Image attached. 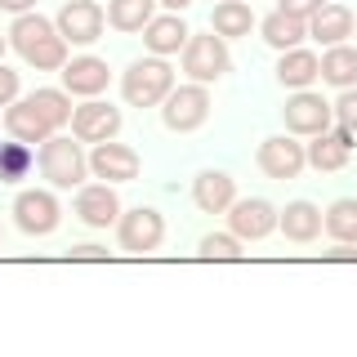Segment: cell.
I'll list each match as a JSON object with an SVG mask.
<instances>
[{
    "instance_id": "4",
    "label": "cell",
    "mask_w": 357,
    "mask_h": 357,
    "mask_svg": "<svg viewBox=\"0 0 357 357\" xmlns=\"http://www.w3.org/2000/svg\"><path fill=\"white\" fill-rule=\"evenodd\" d=\"M228 67H232V54H228V40L215 36V31H188V45H183V72H188V81H197V85H210V81H219V76H228Z\"/></svg>"
},
{
    "instance_id": "15",
    "label": "cell",
    "mask_w": 357,
    "mask_h": 357,
    "mask_svg": "<svg viewBox=\"0 0 357 357\" xmlns=\"http://www.w3.org/2000/svg\"><path fill=\"white\" fill-rule=\"evenodd\" d=\"M59 72H63V89L67 94H81V98H98L112 81V67L103 59H94V54H81V59L63 63Z\"/></svg>"
},
{
    "instance_id": "3",
    "label": "cell",
    "mask_w": 357,
    "mask_h": 357,
    "mask_svg": "<svg viewBox=\"0 0 357 357\" xmlns=\"http://www.w3.org/2000/svg\"><path fill=\"white\" fill-rule=\"evenodd\" d=\"M89 170V156L81 152V139H67V134H50L40 143V174L50 178V188H81Z\"/></svg>"
},
{
    "instance_id": "2",
    "label": "cell",
    "mask_w": 357,
    "mask_h": 357,
    "mask_svg": "<svg viewBox=\"0 0 357 357\" xmlns=\"http://www.w3.org/2000/svg\"><path fill=\"white\" fill-rule=\"evenodd\" d=\"M174 89V67L165 59H134L121 72V98L130 107H161V98Z\"/></svg>"
},
{
    "instance_id": "27",
    "label": "cell",
    "mask_w": 357,
    "mask_h": 357,
    "mask_svg": "<svg viewBox=\"0 0 357 357\" xmlns=\"http://www.w3.org/2000/svg\"><path fill=\"white\" fill-rule=\"evenodd\" d=\"M321 228H326L335 241H353V245H357V197L331 201L326 215H321Z\"/></svg>"
},
{
    "instance_id": "26",
    "label": "cell",
    "mask_w": 357,
    "mask_h": 357,
    "mask_svg": "<svg viewBox=\"0 0 357 357\" xmlns=\"http://www.w3.org/2000/svg\"><path fill=\"white\" fill-rule=\"evenodd\" d=\"M107 27L116 31H143L156 14V0H107Z\"/></svg>"
},
{
    "instance_id": "23",
    "label": "cell",
    "mask_w": 357,
    "mask_h": 357,
    "mask_svg": "<svg viewBox=\"0 0 357 357\" xmlns=\"http://www.w3.org/2000/svg\"><path fill=\"white\" fill-rule=\"evenodd\" d=\"M317 72L335 89L357 85V45H326V54L317 59Z\"/></svg>"
},
{
    "instance_id": "38",
    "label": "cell",
    "mask_w": 357,
    "mask_h": 357,
    "mask_svg": "<svg viewBox=\"0 0 357 357\" xmlns=\"http://www.w3.org/2000/svg\"><path fill=\"white\" fill-rule=\"evenodd\" d=\"M5 45H9V36H0V59H5Z\"/></svg>"
},
{
    "instance_id": "22",
    "label": "cell",
    "mask_w": 357,
    "mask_h": 357,
    "mask_svg": "<svg viewBox=\"0 0 357 357\" xmlns=\"http://www.w3.org/2000/svg\"><path fill=\"white\" fill-rule=\"evenodd\" d=\"M317 54L304 50V45H295V50H282V59H277V81L286 89H308L317 81Z\"/></svg>"
},
{
    "instance_id": "21",
    "label": "cell",
    "mask_w": 357,
    "mask_h": 357,
    "mask_svg": "<svg viewBox=\"0 0 357 357\" xmlns=\"http://www.w3.org/2000/svg\"><path fill=\"white\" fill-rule=\"evenodd\" d=\"M308 36L321 40V45H344L353 36V9L349 5H331L326 0V5L308 18Z\"/></svg>"
},
{
    "instance_id": "5",
    "label": "cell",
    "mask_w": 357,
    "mask_h": 357,
    "mask_svg": "<svg viewBox=\"0 0 357 357\" xmlns=\"http://www.w3.org/2000/svg\"><path fill=\"white\" fill-rule=\"evenodd\" d=\"M206 116H210V89L197 85V81L174 85L170 94L161 98V121H165L170 134H192V130L206 126Z\"/></svg>"
},
{
    "instance_id": "1",
    "label": "cell",
    "mask_w": 357,
    "mask_h": 357,
    "mask_svg": "<svg viewBox=\"0 0 357 357\" xmlns=\"http://www.w3.org/2000/svg\"><path fill=\"white\" fill-rule=\"evenodd\" d=\"M9 45L18 50V59L27 67H36V72H59L67 63V40L59 36V27H54L50 18L40 14H14V27L5 31Z\"/></svg>"
},
{
    "instance_id": "19",
    "label": "cell",
    "mask_w": 357,
    "mask_h": 357,
    "mask_svg": "<svg viewBox=\"0 0 357 357\" xmlns=\"http://www.w3.org/2000/svg\"><path fill=\"white\" fill-rule=\"evenodd\" d=\"M277 228L286 232V241L308 245V241L321 237V210L312 201H290L286 210H277Z\"/></svg>"
},
{
    "instance_id": "32",
    "label": "cell",
    "mask_w": 357,
    "mask_h": 357,
    "mask_svg": "<svg viewBox=\"0 0 357 357\" xmlns=\"http://www.w3.org/2000/svg\"><path fill=\"white\" fill-rule=\"evenodd\" d=\"M18 98V72H9L5 63H0V107H9Z\"/></svg>"
},
{
    "instance_id": "29",
    "label": "cell",
    "mask_w": 357,
    "mask_h": 357,
    "mask_svg": "<svg viewBox=\"0 0 357 357\" xmlns=\"http://www.w3.org/2000/svg\"><path fill=\"white\" fill-rule=\"evenodd\" d=\"M31 143H0V183H18V178H27L31 170Z\"/></svg>"
},
{
    "instance_id": "18",
    "label": "cell",
    "mask_w": 357,
    "mask_h": 357,
    "mask_svg": "<svg viewBox=\"0 0 357 357\" xmlns=\"http://www.w3.org/2000/svg\"><path fill=\"white\" fill-rule=\"evenodd\" d=\"M5 130H9V139H18V143H45L54 134V126L36 112L31 98H14V103L5 107Z\"/></svg>"
},
{
    "instance_id": "20",
    "label": "cell",
    "mask_w": 357,
    "mask_h": 357,
    "mask_svg": "<svg viewBox=\"0 0 357 357\" xmlns=\"http://www.w3.org/2000/svg\"><path fill=\"white\" fill-rule=\"evenodd\" d=\"M143 45H148V54H156V59H170V54H178L188 45V22L178 14H161L143 27Z\"/></svg>"
},
{
    "instance_id": "11",
    "label": "cell",
    "mask_w": 357,
    "mask_h": 357,
    "mask_svg": "<svg viewBox=\"0 0 357 357\" xmlns=\"http://www.w3.org/2000/svg\"><path fill=\"white\" fill-rule=\"evenodd\" d=\"M255 161H259V170L268 178H299L308 156H304V143H295V134H273V139L259 143Z\"/></svg>"
},
{
    "instance_id": "10",
    "label": "cell",
    "mask_w": 357,
    "mask_h": 357,
    "mask_svg": "<svg viewBox=\"0 0 357 357\" xmlns=\"http://www.w3.org/2000/svg\"><path fill=\"white\" fill-rule=\"evenodd\" d=\"M54 27H59V36L72 40V45H94L103 36V27H107V14H103V5H94V0H67L59 9V18H54Z\"/></svg>"
},
{
    "instance_id": "24",
    "label": "cell",
    "mask_w": 357,
    "mask_h": 357,
    "mask_svg": "<svg viewBox=\"0 0 357 357\" xmlns=\"http://www.w3.org/2000/svg\"><path fill=\"white\" fill-rule=\"evenodd\" d=\"M255 27V9L245 0H219L215 14H210V31L223 40H237V36H250Z\"/></svg>"
},
{
    "instance_id": "33",
    "label": "cell",
    "mask_w": 357,
    "mask_h": 357,
    "mask_svg": "<svg viewBox=\"0 0 357 357\" xmlns=\"http://www.w3.org/2000/svg\"><path fill=\"white\" fill-rule=\"evenodd\" d=\"M321 5H326V0H282V9H286V14H295V18H312Z\"/></svg>"
},
{
    "instance_id": "28",
    "label": "cell",
    "mask_w": 357,
    "mask_h": 357,
    "mask_svg": "<svg viewBox=\"0 0 357 357\" xmlns=\"http://www.w3.org/2000/svg\"><path fill=\"white\" fill-rule=\"evenodd\" d=\"M27 98L36 103V112L54 130L72 126V94H67V89H36V94H27Z\"/></svg>"
},
{
    "instance_id": "16",
    "label": "cell",
    "mask_w": 357,
    "mask_h": 357,
    "mask_svg": "<svg viewBox=\"0 0 357 357\" xmlns=\"http://www.w3.org/2000/svg\"><path fill=\"white\" fill-rule=\"evenodd\" d=\"M76 215L89 228H107V223L121 219V201H116V188L112 183H81L76 192Z\"/></svg>"
},
{
    "instance_id": "30",
    "label": "cell",
    "mask_w": 357,
    "mask_h": 357,
    "mask_svg": "<svg viewBox=\"0 0 357 357\" xmlns=\"http://www.w3.org/2000/svg\"><path fill=\"white\" fill-rule=\"evenodd\" d=\"M241 237H232V232H206V237H201V245H197V255L201 259H241Z\"/></svg>"
},
{
    "instance_id": "8",
    "label": "cell",
    "mask_w": 357,
    "mask_h": 357,
    "mask_svg": "<svg viewBox=\"0 0 357 357\" xmlns=\"http://www.w3.org/2000/svg\"><path fill=\"white\" fill-rule=\"evenodd\" d=\"M223 215H228V232L241 241H264L268 232H277V206L264 197H237Z\"/></svg>"
},
{
    "instance_id": "25",
    "label": "cell",
    "mask_w": 357,
    "mask_h": 357,
    "mask_svg": "<svg viewBox=\"0 0 357 357\" xmlns=\"http://www.w3.org/2000/svg\"><path fill=\"white\" fill-rule=\"evenodd\" d=\"M259 31H264V40L282 54V50H295V45L308 36V18H295V14H286V9H273V14L259 22Z\"/></svg>"
},
{
    "instance_id": "14",
    "label": "cell",
    "mask_w": 357,
    "mask_h": 357,
    "mask_svg": "<svg viewBox=\"0 0 357 357\" xmlns=\"http://www.w3.org/2000/svg\"><path fill=\"white\" fill-rule=\"evenodd\" d=\"M139 152L130 148V143H94V152H89V174L103 178V183H130V178H139Z\"/></svg>"
},
{
    "instance_id": "35",
    "label": "cell",
    "mask_w": 357,
    "mask_h": 357,
    "mask_svg": "<svg viewBox=\"0 0 357 357\" xmlns=\"http://www.w3.org/2000/svg\"><path fill=\"white\" fill-rule=\"evenodd\" d=\"M72 259H107L103 245H72Z\"/></svg>"
},
{
    "instance_id": "12",
    "label": "cell",
    "mask_w": 357,
    "mask_h": 357,
    "mask_svg": "<svg viewBox=\"0 0 357 357\" xmlns=\"http://www.w3.org/2000/svg\"><path fill=\"white\" fill-rule=\"evenodd\" d=\"M116 130H121V107L103 103V98H89V103L72 107V139L107 143V139H116Z\"/></svg>"
},
{
    "instance_id": "39",
    "label": "cell",
    "mask_w": 357,
    "mask_h": 357,
    "mask_svg": "<svg viewBox=\"0 0 357 357\" xmlns=\"http://www.w3.org/2000/svg\"><path fill=\"white\" fill-rule=\"evenodd\" d=\"M353 36H357V18H353Z\"/></svg>"
},
{
    "instance_id": "34",
    "label": "cell",
    "mask_w": 357,
    "mask_h": 357,
    "mask_svg": "<svg viewBox=\"0 0 357 357\" xmlns=\"http://www.w3.org/2000/svg\"><path fill=\"white\" fill-rule=\"evenodd\" d=\"M326 259H335V264H349V259H357V245H353V241H335L331 250H326Z\"/></svg>"
},
{
    "instance_id": "17",
    "label": "cell",
    "mask_w": 357,
    "mask_h": 357,
    "mask_svg": "<svg viewBox=\"0 0 357 357\" xmlns=\"http://www.w3.org/2000/svg\"><path fill=\"white\" fill-rule=\"evenodd\" d=\"M192 201H197V210H206V215H223V210L237 201V178L223 174V170H201L192 178Z\"/></svg>"
},
{
    "instance_id": "9",
    "label": "cell",
    "mask_w": 357,
    "mask_h": 357,
    "mask_svg": "<svg viewBox=\"0 0 357 357\" xmlns=\"http://www.w3.org/2000/svg\"><path fill=\"white\" fill-rule=\"evenodd\" d=\"M282 116H286V134H304V139H312V134L331 130L335 112H331V103L321 94H312V89H295V94L286 98Z\"/></svg>"
},
{
    "instance_id": "31",
    "label": "cell",
    "mask_w": 357,
    "mask_h": 357,
    "mask_svg": "<svg viewBox=\"0 0 357 357\" xmlns=\"http://www.w3.org/2000/svg\"><path fill=\"white\" fill-rule=\"evenodd\" d=\"M331 112H335V126H344V130L357 134V85L340 89V98L331 103Z\"/></svg>"
},
{
    "instance_id": "7",
    "label": "cell",
    "mask_w": 357,
    "mask_h": 357,
    "mask_svg": "<svg viewBox=\"0 0 357 357\" xmlns=\"http://www.w3.org/2000/svg\"><path fill=\"white\" fill-rule=\"evenodd\" d=\"M59 219H63V206L50 188H22L14 197V223L27 237H50L59 228Z\"/></svg>"
},
{
    "instance_id": "36",
    "label": "cell",
    "mask_w": 357,
    "mask_h": 357,
    "mask_svg": "<svg viewBox=\"0 0 357 357\" xmlns=\"http://www.w3.org/2000/svg\"><path fill=\"white\" fill-rule=\"evenodd\" d=\"M0 9H9V14H27V9H36V0H0Z\"/></svg>"
},
{
    "instance_id": "6",
    "label": "cell",
    "mask_w": 357,
    "mask_h": 357,
    "mask_svg": "<svg viewBox=\"0 0 357 357\" xmlns=\"http://www.w3.org/2000/svg\"><path fill=\"white\" fill-rule=\"evenodd\" d=\"M161 241H165V219H161V210H152V206L121 210V219H116V245H121V250H130V255H152Z\"/></svg>"
},
{
    "instance_id": "13",
    "label": "cell",
    "mask_w": 357,
    "mask_h": 357,
    "mask_svg": "<svg viewBox=\"0 0 357 357\" xmlns=\"http://www.w3.org/2000/svg\"><path fill=\"white\" fill-rule=\"evenodd\" d=\"M353 139H357V134H353V130H344V126L312 134V143H304L308 165H312L317 174H335V170H344V165H349V156H353Z\"/></svg>"
},
{
    "instance_id": "37",
    "label": "cell",
    "mask_w": 357,
    "mask_h": 357,
    "mask_svg": "<svg viewBox=\"0 0 357 357\" xmlns=\"http://www.w3.org/2000/svg\"><path fill=\"white\" fill-rule=\"evenodd\" d=\"M156 5H161V9H170V14H183V9L192 5V0H156Z\"/></svg>"
}]
</instances>
